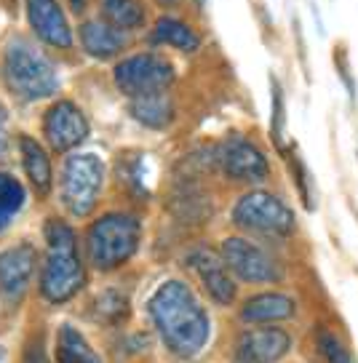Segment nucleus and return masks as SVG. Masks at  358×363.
I'll use <instances>...</instances> for the list:
<instances>
[{"label":"nucleus","instance_id":"1","mask_svg":"<svg viewBox=\"0 0 358 363\" xmlns=\"http://www.w3.org/2000/svg\"><path fill=\"white\" fill-rule=\"evenodd\" d=\"M147 313L156 323V331L177 358H195L206 347L212 323L190 286L171 278L156 289L147 302Z\"/></svg>","mask_w":358,"mask_h":363},{"label":"nucleus","instance_id":"2","mask_svg":"<svg viewBox=\"0 0 358 363\" xmlns=\"http://www.w3.org/2000/svg\"><path fill=\"white\" fill-rule=\"evenodd\" d=\"M86 284V270L80 259L78 235L62 219L45 222V262L40 272V294L51 305H62L78 294Z\"/></svg>","mask_w":358,"mask_h":363},{"label":"nucleus","instance_id":"3","mask_svg":"<svg viewBox=\"0 0 358 363\" xmlns=\"http://www.w3.org/2000/svg\"><path fill=\"white\" fill-rule=\"evenodd\" d=\"M0 75H3L6 89L22 102L45 99L59 89V78H56L51 59L43 57L38 45L30 43L27 38H19V35L11 38L6 51H3Z\"/></svg>","mask_w":358,"mask_h":363},{"label":"nucleus","instance_id":"4","mask_svg":"<svg viewBox=\"0 0 358 363\" xmlns=\"http://www.w3.org/2000/svg\"><path fill=\"white\" fill-rule=\"evenodd\" d=\"M142 240V225L134 214L126 211H112L99 216L89 227L86 235V251H89L91 264L102 272H110L124 267L139 249Z\"/></svg>","mask_w":358,"mask_h":363},{"label":"nucleus","instance_id":"5","mask_svg":"<svg viewBox=\"0 0 358 363\" xmlns=\"http://www.w3.org/2000/svg\"><path fill=\"white\" fill-rule=\"evenodd\" d=\"M104 184V163L94 152H75L59 174V195L72 216H89Z\"/></svg>","mask_w":358,"mask_h":363},{"label":"nucleus","instance_id":"6","mask_svg":"<svg viewBox=\"0 0 358 363\" xmlns=\"http://www.w3.org/2000/svg\"><path fill=\"white\" fill-rule=\"evenodd\" d=\"M233 225L259 235H289L297 227V216L286 201L268 190H251L233 206Z\"/></svg>","mask_w":358,"mask_h":363},{"label":"nucleus","instance_id":"7","mask_svg":"<svg viewBox=\"0 0 358 363\" xmlns=\"http://www.w3.org/2000/svg\"><path fill=\"white\" fill-rule=\"evenodd\" d=\"M219 257H222L227 272L233 275V281L268 286L278 284L283 278V270H281L278 262L273 259L262 246H257L254 240L244 238V235H230L224 240Z\"/></svg>","mask_w":358,"mask_h":363},{"label":"nucleus","instance_id":"8","mask_svg":"<svg viewBox=\"0 0 358 363\" xmlns=\"http://www.w3.org/2000/svg\"><path fill=\"white\" fill-rule=\"evenodd\" d=\"M112 78L129 99H139V96L168 91V86L174 83V67L168 59L147 51V54H134L118 62Z\"/></svg>","mask_w":358,"mask_h":363},{"label":"nucleus","instance_id":"9","mask_svg":"<svg viewBox=\"0 0 358 363\" xmlns=\"http://www.w3.org/2000/svg\"><path fill=\"white\" fill-rule=\"evenodd\" d=\"M217 163L227 179L241 184H259L270 177L268 155L249 136H227L217 150Z\"/></svg>","mask_w":358,"mask_h":363},{"label":"nucleus","instance_id":"10","mask_svg":"<svg viewBox=\"0 0 358 363\" xmlns=\"http://www.w3.org/2000/svg\"><path fill=\"white\" fill-rule=\"evenodd\" d=\"M43 134L48 139L51 150L56 152H70L78 145L89 139V121L75 102L70 99H59L56 104L48 107L43 118Z\"/></svg>","mask_w":358,"mask_h":363},{"label":"nucleus","instance_id":"11","mask_svg":"<svg viewBox=\"0 0 358 363\" xmlns=\"http://www.w3.org/2000/svg\"><path fill=\"white\" fill-rule=\"evenodd\" d=\"M291 350V334L278 326H254L238 334L233 347L235 363H278Z\"/></svg>","mask_w":358,"mask_h":363},{"label":"nucleus","instance_id":"12","mask_svg":"<svg viewBox=\"0 0 358 363\" xmlns=\"http://www.w3.org/2000/svg\"><path fill=\"white\" fill-rule=\"evenodd\" d=\"M188 267L201 278L206 294L212 296L217 305H222V307L233 305L235 296H238V289H235L233 275L227 272L222 257H219L217 251L209 249V246L192 249L190 254H188Z\"/></svg>","mask_w":358,"mask_h":363},{"label":"nucleus","instance_id":"13","mask_svg":"<svg viewBox=\"0 0 358 363\" xmlns=\"http://www.w3.org/2000/svg\"><path fill=\"white\" fill-rule=\"evenodd\" d=\"M24 6H27V22L43 43L54 48L72 45V27L59 0H24Z\"/></svg>","mask_w":358,"mask_h":363},{"label":"nucleus","instance_id":"14","mask_svg":"<svg viewBox=\"0 0 358 363\" xmlns=\"http://www.w3.org/2000/svg\"><path fill=\"white\" fill-rule=\"evenodd\" d=\"M297 315V302L291 294L281 291H262V294L249 296L238 310V318L244 323L254 326H270V323H283Z\"/></svg>","mask_w":358,"mask_h":363},{"label":"nucleus","instance_id":"15","mask_svg":"<svg viewBox=\"0 0 358 363\" xmlns=\"http://www.w3.org/2000/svg\"><path fill=\"white\" fill-rule=\"evenodd\" d=\"M35 262H38V251L30 243L0 251V291H6L9 296L22 294L33 278Z\"/></svg>","mask_w":358,"mask_h":363},{"label":"nucleus","instance_id":"16","mask_svg":"<svg viewBox=\"0 0 358 363\" xmlns=\"http://www.w3.org/2000/svg\"><path fill=\"white\" fill-rule=\"evenodd\" d=\"M129 43V35L115 30L104 19H89L80 24V45L94 59H112L118 57Z\"/></svg>","mask_w":358,"mask_h":363},{"label":"nucleus","instance_id":"17","mask_svg":"<svg viewBox=\"0 0 358 363\" xmlns=\"http://www.w3.org/2000/svg\"><path fill=\"white\" fill-rule=\"evenodd\" d=\"M19 152H22L24 171H27V179L35 187V193L48 195L51 184H54V174H51V160H48V152L43 150V145L35 142L33 136L22 134L19 136Z\"/></svg>","mask_w":358,"mask_h":363},{"label":"nucleus","instance_id":"18","mask_svg":"<svg viewBox=\"0 0 358 363\" xmlns=\"http://www.w3.org/2000/svg\"><path fill=\"white\" fill-rule=\"evenodd\" d=\"M129 113H131L134 121H139L147 128L163 131L174 121V102H171V96L166 91L163 94H150V96L129 99Z\"/></svg>","mask_w":358,"mask_h":363},{"label":"nucleus","instance_id":"19","mask_svg":"<svg viewBox=\"0 0 358 363\" xmlns=\"http://www.w3.org/2000/svg\"><path fill=\"white\" fill-rule=\"evenodd\" d=\"M150 40L158 45H171V48L185 51V54H192V51L201 48V38H198V33H195L188 22L174 19V16H161V19L153 24Z\"/></svg>","mask_w":358,"mask_h":363},{"label":"nucleus","instance_id":"20","mask_svg":"<svg viewBox=\"0 0 358 363\" xmlns=\"http://www.w3.org/2000/svg\"><path fill=\"white\" fill-rule=\"evenodd\" d=\"M56 361L59 363H102L97 350L75 326H59L56 331Z\"/></svg>","mask_w":358,"mask_h":363},{"label":"nucleus","instance_id":"21","mask_svg":"<svg viewBox=\"0 0 358 363\" xmlns=\"http://www.w3.org/2000/svg\"><path fill=\"white\" fill-rule=\"evenodd\" d=\"M102 19L112 24L115 30L129 33V30H139L147 19V11L142 0H99Z\"/></svg>","mask_w":358,"mask_h":363},{"label":"nucleus","instance_id":"22","mask_svg":"<svg viewBox=\"0 0 358 363\" xmlns=\"http://www.w3.org/2000/svg\"><path fill=\"white\" fill-rule=\"evenodd\" d=\"M24 198L27 193H24L22 182H16L11 174H0V230L22 211Z\"/></svg>","mask_w":358,"mask_h":363},{"label":"nucleus","instance_id":"23","mask_svg":"<svg viewBox=\"0 0 358 363\" xmlns=\"http://www.w3.org/2000/svg\"><path fill=\"white\" fill-rule=\"evenodd\" d=\"M315 347H318V352H321V358L326 363H356L350 350H347V345L329 326L315 329Z\"/></svg>","mask_w":358,"mask_h":363},{"label":"nucleus","instance_id":"24","mask_svg":"<svg viewBox=\"0 0 358 363\" xmlns=\"http://www.w3.org/2000/svg\"><path fill=\"white\" fill-rule=\"evenodd\" d=\"M283 158H289L291 169H294V179H297V190L303 195V203L308 208H313L315 206V198H313V184H310V174L305 169L303 158L294 152V150H283Z\"/></svg>","mask_w":358,"mask_h":363},{"label":"nucleus","instance_id":"25","mask_svg":"<svg viewBox=\"0 0 358 363\" xmlns=\"http://www.w3.org/2000/svg\"><path fill=\"white\" fill-rule=\"evenodd\" d=\"M283 125H286V110H283V91L278 80L273 78V121H270V136L276 142V147L283 152Z\"/></svg>","mask_w":358,"mask_h":363},{"label":"nucleus","instance_id":"26","mask_svg":"<svg viewBox=\"0 0 358 363\" xmlns=\"http://www.w3.org/2000/svg\"><path fill=\"white\" fill-rule=\"evenodd\" d=\"M22 363H51L48 352H45V337L43 334H33L27 347L22 352Z\"/></svg>","mask_w":358,"mask_h":363},{"label":"nucleus","instance_id":"27","mask_svg":"<svg viewBox=\"0 0 358 363\" xmlns=\"http://www.w3.org/2000/svg\"><path fill=\"white\" fill-rule=\"evenodd\" d=\"M335 59H337V69H340V75H342L347 91H350V96H356V83H353V75H350V72H347V67H345V51H342V45L337 48Z\"/></svg>","mask_w":358,"mask_h":363},{"label":"nucleus","instance_id":"28","mask_svg":"<svg viewBox=\"0 0 358 363\" xmlns=\"http://www.w3.org/2000/svg\"><path fill=\"white\" fill-rule=\"evenodd\" d=\"M9 152V110L0 104V158Z\"/></svg>","mask_w":358,"mask_h":363},{"label":"nucleus","instance_id":"29","mask_svg":"<svg viewBox=\"0 0 358 363\" xmlns=\"http://www.w3.org/2000/svg\"><path fill=\"white\" fill-rule=\"evenodd\" d=\"M67 3H70V9H72V11L80 13V11H86V3H89V0H67Z\"/></svg>","mask_w":358,"mask_h":363},{"label":"nucleus","instance_id":"30","mask_svg":"<svg viewBox=\"0 0 358 363\" xmlns=\"http://www.w3.org/2000/svg\"><path fill=\"white\" fill-rule=\"evenodd\" d=\"M201 3H206V0H201Z\"/></svg>","mask_w":358,"mask_h":363}]
</instances>
